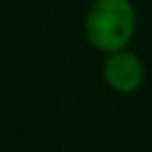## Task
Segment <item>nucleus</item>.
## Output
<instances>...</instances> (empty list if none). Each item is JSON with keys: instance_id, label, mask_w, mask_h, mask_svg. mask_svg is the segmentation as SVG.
Wrapping results in <instances>:
<instances>
[{"instance_id": "nucleus-1", "label": "nucleus", "mask_w": 152, "mask_h": 152, "mask_svg": "<svg viewBox=\"0 0 152 152\" xmlns=\"http://www.w3.org/2000/svg\"><path fill=\"white\" fill-rule=\"evenodd\" d=\"M135 28L138 12L133 0H93L83 17V36L100 55L128 48Z\"/></svg>"}, {"instance_id": "nucleus-2", "label": "nucleus", "mask_w": 152, "mask_h": 152, "mask_svg": "<svg viewBox=\"0 0 152 152\" xmlns=\"http://www.w3.org/2000/svg\"><path fill=\"white\" fill-rule=\"evenodd\" d=\"M147 76L145 69V59L131 50V48H121L116 52L104 55L102 62V78L107 83V88L116 95H133L142 88Z\"/></svg>"}]
</instances>
